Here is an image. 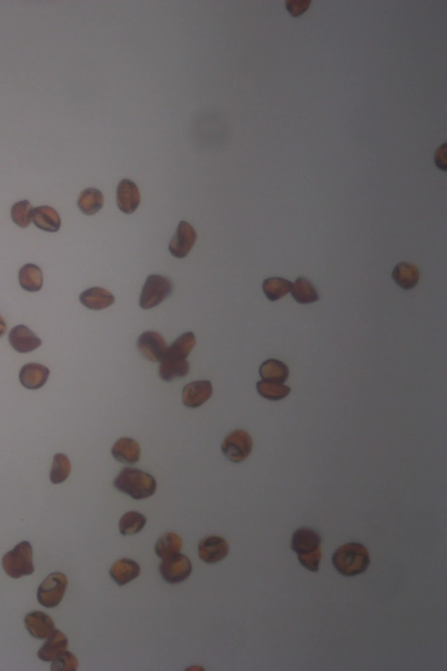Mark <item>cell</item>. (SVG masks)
<instances>
[{
	"mask_svg": "<svg viewBox=\"0 0 447 671\" xmlns=\"http://www.w3.org/2000/svg\"><path fill=\"white\" fill-rule=\"evenodd\" d=\"M321 537L310 528L297 529L294 532L291 541L292 550L305 568L313 573L319 571L322 559Z\"/></svg>",
	"mask_w": 447,
	"mask_h": 671,
	"instance_id": "1",
	"label": "cell"
},
{
	"mask_svg": "<svg viewBox=\"0 0 447 671\" xmlns=\"http://www.w3.org/2000/svg\"><path fill=\"white\" fill-rule=\"evenodd\" d=\"M114 487L135 500H143L156 493V481L147 472L134 468H124L114 481Z\"/></svg>",
	"mask_w": 447,
	"mask_h": 671,
	"instance_id": "2",
	"label": "cell"
},
{
	"mask_svg": "<svg viewBox=\"0 0 447 671\" xmlns=\"http://www.w3.org/2000/svg\"><path fill=\"white\" fill-rule=\"evenodd\" d=\"M335 568L342 575L353 577L364 573L370 566L367 548L362 544H345L335 551L332 557Z\"/></svg>",
	"mask_w": 447,
	"mask_h": 671,
	"instance_id": "3",
	"label": "cell"
},
{
	"mask_svg": "<svg viewBox=\"0 0 447 671\" xmlns=\"http://www.w3.org/2000/svg\"><path fill=\"white\" fill-rule=\"evenodd\" d=\"M33 553L31 544L23 541L4 555L2 566L7 575L13 579H21L35 572Z\"/></svg>",
	"mask_w": 447,
	"mask_h": 671,
	"instance_id": "4",
	"label": "cell"
},
{
	"mask_svg": "<svg viewBox=\"0 0 447 671\" xmlns=\"http://www.w3.org/2000/svg\"><path fill=\"white\" fill-rule=\"evenodd\" d=\"M173 289V283L167 277L159 275H149L141 290L140 307L150 309L158 306L170 296Z\"/></svg>",
	"mask_w": 447,
	"mask_h": 671,
	"instance_id": "5",
	"label": "cell"
},
{
	"mask_svg": "<svg viewBox=\"0 0 447 671\" xmlns=\"http://www.w3.org/2000/svg\"><path fill=\"white\" fill-rule=\"evenodd\" d=\"M68 584V578L65 574L62 573L50 574L40 585L37 591V599L40 605L47 609H54L57 607L64 597Z\"/></svg>",
	"mask_w": 447,
	"mask_h": 671,
	"instance_id": "6",
	"label": "cell"
},
{
	"mask_svg": "<svg viewBox=\"0 0 447 671\" xmlns=\"http://www.w3.org/2000/svg\"><path fill=\"white\" fill-rule=\"evenodd\" d=\"M252 446L250 435L245 430H238L227 436L222 443L221 450L227 459L240 464L250 456Z\"/></svg>",
	"mask_w": 447,
	"mask_h": 671,
	"instance_id": "7",
	"label": "cell"
},
{
	"mask_svg": "<svg viewBox=\"0 0 447 671\" xmlns=\"http://www.w3.org/2000/svg\"><path fill=\"white\" fill-rule=\"evenodd\" d=\"M159 571L167 583L178 584L191 575L192 565L188 557L180 553L163 558Z\"/></svg>",
	"mask_w": 447,
	"mask_h": 671,
	"instance_id": "8",
	"label": "cell"
},
{
	"mask_svg": "<svg viewBox=\"0 0 447 671\" xmlns=\"http://www.w3.org/2000/svg\"><path fill=\"white\" fill-rule=\"evenodd\" d=\"M137 349L145 359L153 362H162L168 348L161 335L155 331H146L137 340Z\"/></svg>",
	"mask_w": 447,
	"mask_h": 671,
	"instance_id": "9",
	"label": "cell"
},
{
	"mask_svg": "<svg viewBox=\"0 0 447 671\" xmlns=\"http://www.w3.org/2000/svg\"><path fill=\"white\" fill-rule=\"evenodd\" d=\"M197 241V233L188 222L182 221L178 224L177 232L170 241L169 251L178 259L189 255Z\"/></svg>",
	"mask_w": 447,
	"mask_h": 671,
	"instance_id": "10",
	"label": "cell"
},
{
	"mask_svg": "<svg viewBox=\"0 0 447 671\" xmlns=\"http://www.w3.org/2000/svg\"><path fill=\"white\" fill-rule=\"evenodd\" d=\"M199 556L207 564H216L227 557L229 545L225 539L219 536H209L199 544Z\"/></svg>",
	"mask_w": 447,
	"mask_h": 671,
	"instance_id": "11",
	"label": "cell"
},
{
	"mask_svg": "<svg viewBox=\"0 0 447 671\" xmlns=\"http://www.w3.org/2000/svg\"><path fill=\"white\" fill-rule=\"evenodd\" d=\"M212 385L209 380H197L188 384L182 390V403L190 408H197L209 401Z\"/></svg>",
	"mask_w": 447,
	"mask_h": 671,
	"instance_id": "12",
	"label": "cell"
},
{
	"mask_svg": "<svg viewBox=\"0 0 447 671\" xmlns=\"http://www.w3.org/2000/svg\"><path fill=\"white\" fill-rule=\"evenodd\" d=\"M119 210L126 214H132L139 208L141 195L139 188L132 180H122L119 183L117 191Z\"/></svg>",
	"mask_w": 447,
	"mask_h": 671,
	"instance_id": "13",
	"label": "cell"
},
{
	"mask_svg": "<svg viewBox=\"0 0 447 671\" xmlns=\"http://www.w3.org/2000/svg\"><path fill=\"white\" fill-rule=\"evenodd\" d=\"M25 625L30 635L39 640L47 639L55 630L53 619L40 611L25 615Z\"/></svg>",
	"mask_w": 447,
	"mask_h": 671,
	"instance_id": "14",
	"label": "cell"
},
{
	"mask_svg": "<svg viewBox=\"0 0 447 671\" xmlns=\"http://www.w3.org/2000/svg\"><path fill=\"white\" fill-rule=\"evenodd\" d=\"M9 342L12 348L20 353L32 352L42 344V339L25 326H15L10 331Z\"/></svg>",
	"mask_w": 447,
	"mask_h": 671,
	"instance_id": "15",
	"label": "cell"
},
{
	"mask_svg": "<svg viewBox=\"0 0 447 671\" xmlns=\"http://www.w3.org/2000/svg\"><path fill=\"white\" fill-rule=\"evenodd\" d=\"M50 371L43 365L29 363L25 365L20 372L21 385L29 390H37L47 383Z\"/></svg>",
	"mask_w": 447,
	"mask_h": 671,
	"instance_id": "16",
	"label": "cell"
},
{
	"mask_svg": "<svg viewBox=\"0 0 447 671\" xmlns=\"http://www.w3.org/2000/svg\"><path fill=\"white\" fill-rule=\"evenodd\" d=\"M112 456L122 464L133 465L139 461L141 447L139 443L130 438H121L115 443L111 449Z\"/></svg>",
	"mask_w": 447,
	"mask_h": 671,
	"instance_id": "17",
	"label": "cell"
},
{
	"mask_svg": "<svg viewBox=\"0 0 447 671\" xmlns=\"http://www.w3.org/2000/svg\"><path fill=\"white\" fill-rule=\"evenodd\" d=\"M115 297L107 289L92 287L80 294L81 304L93 311H102L115 303Z\"/></svg>",
	"mask_w": 447,
	"mask_h": 671,
	"instance_id": "18",
	"label": "cell"
},
{
	"mask_svg": "<svg viewBox=\"0 0 447 671\" xmlns=\"http://www.w3.org/2000/svg\"><path fill=\"white\" fill-rule=\"evenodd\" d=\"M69 647V640L59 630H54L46 643L40 648L38 658L43 662H53L59 655L64 653Z\"/></svg>",
	"mask_w": 447,
	"mask_h": 671,
	"instance_id": "19",
	"label": "cell"
},
{
	"mask_svg": "<svg viewBox=\"0 0 447 671\" xmlns=\"http://www.w3.org/2000/svg\"><path fill=\"white\" fill-rule=\"evenodd\" d=\"M141 568L139 563L129 558H122L111 566L110 574L119 586L132 583L140 575Z\"/></svg>",
	"mask_w": 447,
	"mask_h": 671,
	"instance_id": "20",
	"label": "cell"
},
{
	"mask_svg": "<svg viewBox=\"0 0 447 671\" xmlns=\"http://www.w3.org/2000/svg\"><path fill=\"white\" fill-rule=\"evenodd\" d=\"M33 222L45 232L55 233L61 229L62 219L53 207L42 206L33 210Z\"/></svg>",
	"mask_w": 447,
	"mask_h": 671,
	"instance_id": "21",
	"label": "cell"
},
{
	"mask_svg": "<svg viewBox=\"0 0 447 671\" xmlns=\"http://www.w3.org/2000/svg\"><path fill=\"white\" fill-rule=\"evenodd\" d=\"M18 280L22 289L28 292H37L43 286V274L40 268L35 264H25L21 268Z\"/></svg>",
	"mask_w": 447,
	"mask_h": 671,
	"instance_id": "22",
	"label": "cell"
},
{
	"mask_svg": "<svg viewBox=\"0 0 447 671\" xmlns=\"http://www.w3.org/2000/svg\"><path fill=\"white\" fill-rule=\"evenodd\" d=\"M393 278L395 282L405 290L415 288L419 280V268L408 263H401L394 268Z\"/></svg>",
	"mask_w": 447,
	"mask_h": 671,
	"instance_id": "23",
	"label": "cell"
},
{
	"mask_svg": "<svg viewBox=\"0 0 447 671\" xmlns=\"http://www.w3.org/2000/svg\"><path fill=\"white\" fill-rule=\"evenodd\" d=\"M260 375L262 379L267 382L283 384L289 379V369L288 365L281 361L270 359L260 365Z\"/></svg>",
	"mask_w": 447,
	"mask_h": 671,
	"instance_id": "24",
	"label": "cell"
},
{
	"mask_svg": "<svg viewBox=\"0 0 447 671\" xmlns=\"http://www.w3.org/2000/svg\"><path fill=\"white\" fill-rule=\"evenodd\" d=\"M190 365L186 360H174L166 357L160 365L159 376L163 382H170L188 374Z\"/></svg>",
	"mask_w": 447,
	"mask_h": 671,
	"instance_id": "25",
	"label": "cell"
},
{
	"mask_svg": "<svg viewBox=\"0 0 447 671\" xmlns=\"http://www.w3.org/2000/svg\"><path fill=\"white\" fill-rule=\"evenodd\" d=\"M196 345V338L189 331L182 334L168 348L166 357L174 360H186ZM165 357V359H166ZM163 359V360H165Z\"/></svg>",
	"mask_w": 447,
	"mask_h": 671,
	"instance_id": "26",
	"label": "cell"
},
{
	"mask_svg": "<svg viewBox=\"0 0 447 671\" xmlns=\"http://www.w3.org/2000/svg\"><path fill=\"white\" fill-rule=\"evenodd\" d=\"M104 204L103 193L95 188L85 189L81 193L77 205L86 215H94L102 210Z\"/></svg>",
	"mask_w": 447,
	"mask_h": 671,
	"instance_id": "27",
	"label": "cell"
},
{
	"mask_svg": "<svg viewBox=\"0 0 447 671\" xmlns=\"http://www.w3.org/2000/svg\"><path fill=\"white\" fill-rule=\"evenodd\" d=\"M291 289L294 299L301 304H314L319 300L318 292L307 279L298 278Z\"/></svg>",
	"mask_w": 447,
	"mask_h": 671,
	"instance_id": "28",
	"label": "cell"
},
{
	"mask_svg": "<svg viewBox=\"0 0 447 671\" xmlns=\"http://www.w3.org/2000/svg\"><path fill=\"white\" fill-rule=\"evenodd\" d=\"M182 546V540L176 533L168 532L163 535L156 544V554L160 558H166L180 554Z\"/></svg>",
	"mask_w": 447,
	"mask_h": 671,
	"instance_id": "29",
	"label": "cell"
},
{
	"mask_svg": "<svg viewBox=\"0 0 447 671\" xmlns=\"http://www.w3.org/2000/svg\"><path fill=\"white\" fill-rule=\"evenodd\" d=\"M293 283L289 280L281 277L267 278L264 281L262 288L267 299L278 301L284 297L292 289Z\"/></svg>",
	"mask_w": 447,
	"mask_h": 671,
	"instance_id": "30",
	"label": "cell"
},
{
	"mask_svg": "<svg viewBox=\"0 0 447 671\" xmlns=\"http://www.w3.org/2000/svg\"><path fill=\"white\" fill-rule=\"evenodd\" d=\"M256 387L260 396L273 401L283 400V398L289 396L290 391H291V389L288 386L283 385L281 383L267 382V380L264 379L257 383Z\"/></svg>",
	"mask_w": 447,
	"mask_h": 671,
	"instance_id": "31",
	"label": "cell"
},
{
	"mask_svg": "<svg viewBox=\"0 0 447 671\" xmlns=\"http://www.w3.org/2000/svg\"><path fill=\"white\" fill-rule=\"evenodd\" d=\"M147 520L143 514L129 512L124 514L119 522L120 533L124 536H130L140 532L146 525Z\"/></svg>",
	"mask_w": 447,
	"mask_h": 671,
	"instance_id": "32",
	"label": "cell"
},
{
	"mask_svg": "<svg viewBox=\"0 0 447 671\" xmlns=\"http://www.w3.org/2000/svg\"><path fill=\"white\" fill-rule=\"evenodd\" d=\"M70 473L71 464L69 457L64 454H56L50 472L51 483L54 484L64 483L68 479Z\"/></svg>",
	"mask_w": 447,
	"mask_h": 671,
	"instance_id": "33",
	"label": "cell"
},
{
	"mask_svg": "<svg viewBox=\"0 0 447 671\" xmlns=\"http://www.w3.org/2000/svg\"><path fill=\"white\" fill-rule=\"evenodd\" d=\"M33 210L35 208L28 200L18 201L11 210L13 222L22 229H25L33 221Z\"/></svg>",
	"mask_w": 447,
	"mask_h": 671,
	"instance_id": "34",
	"label": "cell"
},
{
	"mask_svg": "<svg viewBox=\"0 0 447 671\" xmlns=\"http://www.w3.org/2000/svg\"><path fill=\"white\" fill-rule=\"evenodd\" d=\"M78 668V660L71 652L65 651L52 663V671H76Z\"/></svg>",
	"mask_w": 447,
	"mask_h": 671,
	"instance_id": "35",
	"label": "cell"
},
{
	"mask_svg": "<svg viewBox=\"0 0 447 671\" xmlns=\"http://www.w3.org/2000/svg\"><path fill=\"white\" fill-rule=\"evenodd\" d=\"M286 8L293 17H299L309 8L311 0H289L285 3Z\"/></svg>",
	"mask_w": 447,
	"mask_h": 671,
	"instance_id": "36",
	"label": "cell"
},
{
	"mask_svg": "<svg viewBox=\"0 0 447 671\" xmlns=\"http://www.w3.org/2000/svg\"><path fill=\"white\" fill-rule=\"evenodd\" d=\"M446 144H442L435 154L436 166L444 171H446Z\"/></svg>",
	"mask_w": 447,
	"mask_h": 671,
	"instance_id": "37",
	"label": "cell"
},
{
	"mask_svg": "<svg viewBox=\"0 0 447 671\" xmlns=\"http://www.w3.org/2000/svg\"><path fill=\"white\" fill-rule=\"evenodd\" d=\"M6 328L5 320L0 316V337H2V336L6 333Z\"/></svg>",
	"mask_w": 447,
	"mask_h": 671,
	"instance_id": "38",
	"label": "cell"
}]
</instances>
